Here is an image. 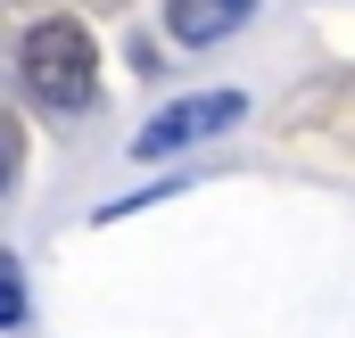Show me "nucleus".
Segmentation results:
<instances>
[{
  "label": "nucleus",
  "mask_w": 355,
  "mask_h": 338,
  "mask_svg": "<svg viewBox=\"0 0 355 338\" xmlns=\"http://www.w3.org/2000/svg\"><path fill=\"white\" fill-rule=\"evenodd\" d=\"M17 83L33 107H50V116H75L99 99V50H91V33L75 17H42L33 33H25V50H17Z\"/></svg>",
  "instance_id": "obj_1"
},
{
  "label": "nucleus",
  "mask_w": 355,
  "mask_h": 338,
  "mask_svg": "<svg viewBox=\"0 0 355 338\" xmlns=\"http://www.w3.org/2000/svg\"><path fill=\"white\" fill-rule=\"evenodd\" d=\"M240 91H207V99H174V107H157L141 132H132V157H174L190 141H207V132H223V124H240Z\"/></svg>",
  "instance_id": "obj_2"
},
{
  "label": "nucleus",
  "mask_w": 355,
  "mask_h": 338,
  "mask_svg": "<svg viewBox=\"0 0 355 338\" xmlns=\"http://www.w3.org/2000/svg\"><path fill=\"white\" fill-rule=\"evenodd\" d=\"M248 8H257V0H174V8H166V25H174V42L207 50V42H223Z\"/></svg>",
  "instance_id": "obj_3"
}]
</instances>
